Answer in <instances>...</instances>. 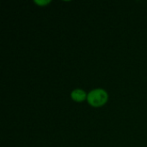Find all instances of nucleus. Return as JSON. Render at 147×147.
<instances>
[{
    "label": "nucleus",
    "instance_id": "2",
    "mask_svg": "<svg viewBox=\"0 0 147 147\" xmlns=\"http://www.w3.org/2000/svg\"><path fill=\"white\" fill-rule=\"evenodd\" d=\"M87 96L88 93H86L85 90H84L83 89L80 88H77L74 89L71 92V98L73 102H83L84 101H87Z\"/></svg>",
    "mask_w": 147,
    "mask_h": 147
},
{
    "label": "nucleus",
    "instance_id": "3",
    "mask_svg": "<svg viewBox=\"0 0 147 147\" xmlns=\"http://www.w3.org/2000/svg\"><path fill=\"white\" fill-rule=\"evenodd\" d=\"M35 4H37L39 7H46L51 3V0H35L34 1Z\"/></svg>",
    "mask_w": 147,
    "mask_h": 147
},
{
    "label": "nucleus",
    "instance_id": "1",
    "mask_svg": "<svg viewBox=\"0 0 147 147\" xmlns=\"http://www.w3.org/2000/svg\"><path fill=\"white\" fill-rule=\"evenodd\" d=\"M109 93L102 88H96L88 92L87 102L92 108H101L107 104Z\"/></svg>",
    "mask_w": 147,
    "mask_h": 147
}]
</instances>
